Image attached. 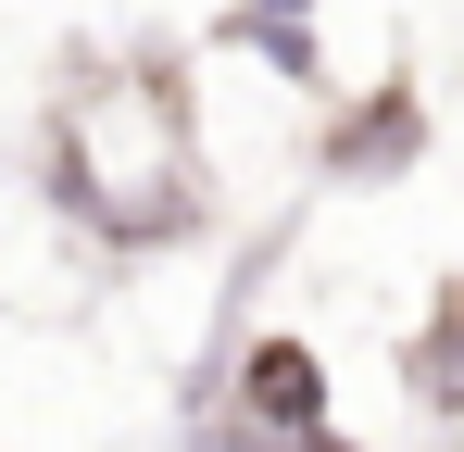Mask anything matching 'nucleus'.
I'll list each match as a JSON object with an SVG mask.
<instances>
[{
	"instance_id": "f257e3e1",
	"label": "nucleus",
	"mask_w": 464,
	"mask_h": 452,
	"mask_svg": "<svg viewBox=\"0 0 464 452\" xmlns=\"http://www.w3.org/2000/svg\"><path fill=\"white\" fill-rule=\"evenodd\" d=\"M414 151H427V101H414V88L389 75L377 101H352V113H339V139H326V176H352V189H377V176H401Z\"/></svg>"
},
{
	"instance_id": "7ed1b4c3",
	"label": "nucleus",
	"mask_w": 464,
	"mask_h": 452,
	"mask_svg": "<svg viewBox=\"0 0 464 452\" xmlns=\"http://www.w3.org/2000/svg\"><path fill=\"white\" fill-rule=\"evenodd\" d=\"M401 389H414L427 415H464V290H440V314L414 327V352H401Z\"/></svg>"
},
{
	"instance_id": "f03ea898",
	"label": "nucleus",
	"mask_w": 464,
	"mask_h": 452,
	"mask_svg": "<svg viewBox=\"0 0 464 452\" xmlns=\"http://www.w3.org/2000/svg\"><path fill=\"white\" fill-rule=\"evenodd\" d=\"M238 415H251V427H326L314 339H251V352H238Z\"/></svg>"
}]
</instances>
